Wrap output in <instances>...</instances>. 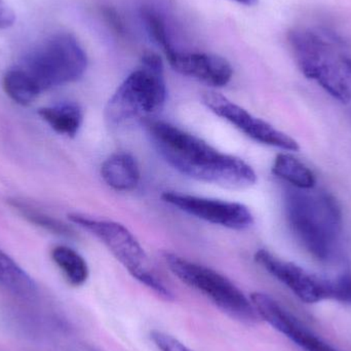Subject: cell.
I'll return each instance as SVG.
<instances>
[{"label":"cell","instance_id":"7c38bea8","mask_svg":"<svg viewBox=\"0 0 351 351\" xmlns=\"http://www.w3.org/2000/svg\"><path fill=\"white\" fill-rule=\"evenodd\" d=\"M167 59L175 71L212 88H223L232 78L230 63L214 53H183L175 49L171 55L167 56Z\"/></svg>","mask_w":351,"mask_h":351},{"label":"cell","instance_id":"52a82bcc","mask_svg":"<svg viewBox=\"0 0 351 351\" xmlns=\"http://www.w3.org/2000/svg\"><path fill=\"white\" fill-rule=\"evenodd\" d=\"M164 258L175 276L210 299L223 313L247 325L257 323L260 317L251 299L226 276L177 254L165 253Z\"/></svg>","mask_w":351,"mask_h":351},{"label":"cell","instance_id":"ba28073f","mask_svg":"<svg viewBox=\"0 0 351 351\" xmlns=\"http://www.w3.org/2000/svg\"><path fill=\"white\" fill-rule=\"evenodd\" d=\"M202 99L206 108L210 109L217 117L228 121L250 139L264 145L280 148L285 152H299L300 149L296 140L276 129L267 121L254 117L249 111L223 95L216 92H206Z\"/></svg>","mask_w":351,"mask_h":351},{"label":"cell","instance_id":"4fadbf2b","mask_svg":"<svg viewBox=\"0 0 351 351\" xmlns=\"http://www.w3.org/2000/svg\"><path fill=\"white\" fill-rule=\"evenodd\" d=\"M101 176L105 183L117 191H132L141 179L137 160L127 152L109 156L101 166Z\"/></svg>","mask_w":351,"mask_h":351},{"label":"cell","instance_id":"d6986e66","mask_svg":"<svg viewBox=\"0 0 351 351\" xmlns=\"http://www.w3.org/2000/svg\"><path fill=\"white\" fill-rule=\"evenodd\" d=\"M14 206L31 223L43 227V228L55 233V234L63 235V237H71L73 234V231L69 226L64 224L58 219L45 214L41 210H35L33 206H28L23 202H14Z\"/></svg>","mask_w":351,"mask_h":351},{"label":"cell","instance_id":"9a60e30c","mask_svg":"<svg viewBox=\"0 0 351 351\" xmlns=\"http://www.w3.org/2000/svg\"><path fill=\"white\" fill-rule=\"evenodd\" d=\"M0 285L23 299H33L38 289L33 278L0 250Z\"/></svg>","mask_w":351,"mask_h":351},{"label":"cell","instance_id":"277c9868","mask_svg":"<svg viewBox=\"0 0 351 351\" xmlns=\"http://www.w3.org/2000/svg\"><path fill=\"white\" fill-rule=\"evenodd\" d=\"M289 41L302 73L315 80L330 96L343 104L351 101V86L344 57L338 56L339 38L327 31L296 29Z\"/></svg>","mask_w":351,"mask_h":351},{"label":"cell","instance_id":"7a4b0ae2","mask_svg":"<svg viewBox=\"0 0 351 351\" xmlns=\"http://www.w3.org/2000/svg\"><path fill=\"white\" fill-rule=\"evenodd\" d=\"M287 220L296 239L311 256L328 261L342 231V212L327 191L288 188L285 193Z\"/></svg>","mask_w":351,"mask_h":351},{"label":"cell","instance_id":"5bb4252c","mask_svg":"<svg viewBox=\"0 0 351 351\" xmlns=\"http://www.w3.org/2000/svg\"><path fill=\"white\" fill-rule=\"evenodd\" d=\"M39 117L58 134L74 138L84 121L82 107L74 102H62L39 109Z\"/></svg>","mask_w":351,"mask_h":351},{"label":"cell","instance_id":"8992f818","mask_svg":"<svg viewBox=\"0 0 351 351\" xmlns=\"http://www.w3.org/2000/svg\"><path fill=\"white\" fill-rule=\"evenodd\" d=\"M68 219L97 237L134 278L165 300L174 299L170 289L152 267L141 243L125 225L78 213L68 215Z\"/></svg>","mask_w":351,"mask_h":351},{"label":"cell","instance_id":"d4e9b609","mask_svg":"<svg viewBox=\"0 0 351 351\" xmlns=\"http://www.w3.org/2000/svg\"><path fill=\"white\" fill-rule=\"evenodd\" d=\"M344 64H346V67H348V71L351 73V59L350 58L344 57L343 59Z\"/></svg>","mask_w":351,"mask_h":351},{"label":"cell","instance_id":"8fae6325","mask_svg":"<svg viewBox=\"0 0 351 351\" xmlns=\"http://www.w3.org/2000/svg\"><path fill=\"white\" fill-rule=\"evenodd\" d=\"M251 301L260 319L286 336L304 351H338L313 331L307 329L292 313L284 308L269 295L256 292Z\"/></svg>","mask_w":351,"mask_h":351},{"label":"cell","instance_id":"2e32d148","mask_svg":"<svg viewBox=\"0 0 351 351\" xmlns=\"http://www.w3.org/2000/svg\"><path fill=\"white\" fill-rule=\"evenodd\" d=\"M272 174L298 189H313L317 184L315 173L290 154H278L272 165Z\"/></svg>","mask_w":351,"mask_h":351},{"label":"cell","instance_id":"6da1fadb","mask_svg":"<svg viewBox=\"0 0 351 351\" xmlns=\"http://www.w3.org/2000/svg\"><path fill=\"white\" fill-rule=\"evenodd\" d=\"M146 128L156 150L181 174L228 189H245L257 181L255 171L247 162L219 152L172 123L147 121Z\"/></svg>","mask_w":351,"mask_h":351},{"label":"cell","instance_id":"3957f363","mask_svg":"<svg viewBox=\"0 0 351 351\" xmlns=\"http://www.w3.org/2000/svg\"><path fill=\"white\" fill-rule=\"evenodd\" d=\"M167 96L162 58L149 51L144 53L139 67L121 82L109 99L105 117L109 125L119 127L156 114L166 104Z\"/></svg>","mask_w":351,"mask_h":351},{"label":"cell","instance_id":"603a6c76","mask_svg":"<svg viewBox=\"0 0 351 351\" xmlns=\"http://www.w3.org/2000/svg\"><path fill=\"white\" fill-rule=\"evenodd\" d=\"M16 22V14L12 6L5 1L0 0V29H8L14 26Z\"/></svg>","mask_w":351,"mask_h":351},{"label":"cell","instance_id":"7402d4cb","mask_svg":"<svg viewBox=\"0 0 351 351\" xmlns=\"http://www.w3.org/2000/svg\"><path fill=\"white\" fill-rule=\"evenodd\" d=\"M331 282L332 298L351 304V274L346 272Z\"/></svg>","mask_w":351,"mask_h":351},{"label":"cell","instance_id":"e0dca14e","mask_svg":"<svg viewBox=\"0 0 351 351\" xmlns=\"http://www.w3.org/2000/svg\"><path fill=\"white\" fill-rule=\"evenodd\" d=\"M51 258L71 286L80 287L88 280L90 274L88 264L82 256L71 247H56L51 251Z\"/></svg>","mask_w":351,"mask_h":351},{"label":"cell","instance_id":"ffe728a7","mask_svg":"<svg viewBox=\"0 0 351 351\" xmlns=\"http://www.w3.org/2000/svg\"><path fill=\"white\" fill-rule=\"evenodd\" d=\"M143 16L148 32L152 34V38L162 47L166 57L171 55L175 51V49L171 45L170 39H169L168 34H167L166 27H165L162 19L152 10H145Z\"/></svg>","mask_w":351,"mask_h":351},{"label":"cell","instance_id":"44dd1931","mask_svg":"<svg viewBox=\"0 0 351 351\" xmlns=\"http://www.w3.org/2000/svg\"><path fill=\"white\" fill-rule=\"evenodd\" d=\"M150 338L160 351H192L177 338L158 330H154L150 333Z\"/></svg>","mask_w":351,"mask_h":351},{"label":"cell","instance_id":"30bf717a","mask_svg":"<svg viewBox=\"0 0 351 351\" xmlns=\"http://www.w3.org/2000/svg\"><path fill=\"white\" fill-rule=\"evenodd\" d=\"M255 261L268 274L290 289L303 302L311 304L332 298L331 280L309 274L292 262L284 261L276 257L267 250H258L255 253Z\"/></svg>","mask_w":351,"mask_h":351},{"label":"cell","instance_id":"5b68a950","mask_svg":"<svg viewBox=\"0 0 351 351\" xmlns=\"http://www.w3.org/2000/svg\"><path fill=\"white\" fill-rule=\"evenodd\" d=\"M14 66L43 93L80 80L88 68V57L73 35L61 32L43 39Z\"/></svg>","mask_w":351,"mask_h":351},{"label":"cell","instance_id":"ac0fdd59","mask_svg":"<svg viewBox=\"0 0 351 351\" xmlns=\"http://www.w3.org/2000/svg\"><path fill=\"white\" fill-rule=\"evenodd\" d=\"M2 86L4 92L14 102L23 106L31 104L41 94L32 80L16 66L5 72L2 80Z\"/></svg>","mask_w":351,"mask_h":351},{"label":"cell","instance_id":"9c48e42d","mask_svg":"<svg viewBox=\"0 0 351 351\" xmlns=\"http://www.w3.org/2000/svg\"><path fill=\"white\" fill-rule=\"evenodd\" d=\"M162 199L190 216L234 230H245L254 224V216L245 204L191 194L166 191Z\"/></svg>","mask_w":351,"mask_h":351},{"label":"cell","instance_id":"cb8c5ba5","mask_svg":"<svg viewBox=\"0 0 351 351\" xmlns=\"http://www.w3.org/2000/svg\"><path fill=\"white\" fill-rule=\"evenodd\" d=\"M232 1L237 2V3L243 4L245 6H254L259 2V0H232Z\"/></svg>","mask_w":351,"mask_h":351}]
</instances>
